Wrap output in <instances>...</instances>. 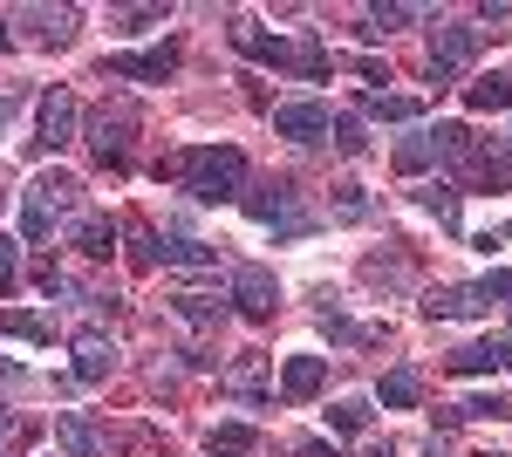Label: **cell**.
Segmentation results:
<instances>
[{
  "label": "cell",
  "instance_id": "1",
  "mask_svg": "<svg viewBox=\"0 0 512 457\" xmlns=\"http://www.w3.org/2000/svg\"><path fill=\"white\" fill-rule=\"evenodd\" d=\"M158 171L185 178V191H192L198 205H226V198L246 191V157H239L233 144H198V151L171 157V164H158Z\"/></svg>",
  "mask_w": 512,
  "mask_h": 457
},
{
  "label": "cell",
  "instance_id": "2",
  "mask_svg": "<svg viewBox=\"0 0 512 457\" xmlns=\"http://www.w3.org/2000/svg\"><path fill=\"white\" fill-rule=\"evenodd\" d=\"M294 198H301V191L287 185V178H267V185L239 191L246 219H253V226H274L280 239H301V232H315V219H308V212H294Z\"/></svg>",
  "mask_w": 512,
  "mask_h": 457
},
{
  "label": "cell",
  "instance_id": "3",
  "mask_svg": "<svg viewBox=\"0 0 512 457\" xmlns=\"http://www.w3.org/2000/svg\"><path fill=\"white\" fill-rule=\"evenodd\" d=\"M76 178H69V171H48V178H35V185H28V219H21V232H28V239H48V232H55V219H69V212H76Z\"/></svg>",
  "mask_w": 512,
  "mask_h": 457
},
{
  "label": "cell",
  "instance_id": "4",
  "mask_svg": "<svg viewBox=\"0 0 512 457\" xmlns=\"http://www.w3.org/2000/svg\"><path fill=\"white\" fill-rule=\"evenodd\" d=\"M76 123H82L76 96H69V89H48L35 103V137H28V151L48 157V151H62V144H76Z\"/></svg>",
  "mask_w": 512,
  "mask_h": 457
},
{
  "label": "cell",
  "instance_id": "5",
  "mask_svg": "<svg viewBox=\"0 0 512 457\" xmlns=\"http://www.w3.org/2000/svg\"><path fill=\"white\" fill-rule=\"evenodd\" d=\"M478 55V28H465V21H444L431 35V82L437 89H451V82L465 76V62Z\"/></svg>",
  "mask_w": 512,
  "mask_h": 457
},
{
  "label": "cell",
  "instance_id": "6",
  "mask_svg": "<svg viewBox=\"0 0 512 457\" xmlns=\"http://www.w3.org/2000/svg\"><path fill=\"white\" fill-rule=\"evenodd\" d=\"M7 28H28L35 48H69L76 28H82V14H76V7H14Z\"/></svg>",
  "mask_w": 512,
  "mask_h": 457
},
{
  "label": "cell",
  "instance_id": "7",
  "mask_svg": "<svg viewBox=\"0 0 512 457\" xmlns=\"http://www.w3.org/2000/svg\"><path fill=\"white\" fill-rule=\"evenodd\" d=\"M280 307V280L267 267H233V314L239 321H274Z\"/></svg>",
  "mask_w": 512,
  "mask_h": 457
},
{
  "label": "cell",
  "instance_id": "8",
  "mask_svg": "<svg viewBox=\"0 0 512 457\" xmlns=\"http://www.w3.org/2000/svg\"><path fill=\"white\" fill-rule=\"evenodd\" d=\"M130 130H137L130 110H96V123H89V151L103 157V164H123V157H130Z\"/></svg>",
  "mask_w": 512,
  "mask_h": 457
},
{
  "label": "cell",
  "instance_id": "9",
  "mask_svg": "<svg viewBox=\"0 0 512 457\" xmlns=\"http://www.w3.org/2000/svg\"><path fill=\"white\" fill-rule=\"evenodd\" d=\"M485 287H431V294H424V321H472V314H485Z\"/></svg>",
  "mask_w": 512,
  "mask_h": 457
},
{
  "label": "cell",
  "instance_id": "10",
  "mask_svg": "<svg viewBox=\"0 0 512 457\" xmlns=\"http://www.w3.org/2000/svg\"><path fill=\"white\" fill-rule=\"evenodd\" d=\"M171 69H178V48L164 41V48H144V55H110L103 76H117V82H164Z\"/></svg>",
  "mask_w": 512,
  "mask_h": 457
},
{
  "label": "cell",
  "instance_id": "11",
  "mask_svg": "<svg viewBox=\"0 0 512 457\" xmlns=\"http://www.w3.org/2000/svg\"><path fill=\"white\" fill-rule=\"evenodd\" d=\"M444 369L451 376H492V369H506L512 376V342H465L444 355Z\"/></svg>",
  "mask_w": 512,
  "mask_h": 457
},
{
  "label": "cell",
  "instance_id": "12",
  "mask_svg": "<svg viewBox=\"0 0 512 457\" xmlns=\"http://www.w3.org/2000/svg\"><path fill=\"white\" fill-rule=\"evenodd\" d=\"M274 137L321 144V137H328V103H280V110H274Z\"/></svg>",
  "mask_w": 512,
  "mask_h": 457
},
{
  "label": "cell",
  "instance_id": "13",
  "mask_svg": "<svg viewBox=\"0 0 512 457\" xmlns=\"http://www.w3.org/2000/svg\"><path fill=\"white\" fill-rule=\"evenodd\" d=\"M55 444L69 457H103L110 451V444H103V423L89 417V410H62V417H55Z\"/></svg>",
  "mask_w": 512,
  "mask_h": 457
},
{
  "label": "cell",
  "instance_id": "14",
  "mask_svg": "<svg viewBox=\"0 0 512 457\" xmlns=\"http://www.w3.org/2000/svg\"><path fill=\"white\" fill-rule=\"evenodd\" d=\"M321 389H328V362H321V355H287L280 396H287V403H315Z\"/></svg>",
  "mask_w": 512,
  "mask_h": 457
},
{
  "label": "cell",
  "instance_id": "15",
  "mask_svg": "<svg viewBox=\"0 0 512 457\" xmlns=\"http://www.w3.org/2000/svg\"><path fill=\"white\" fill-rule=\"evenodd\" d=\"M117 376V342L110 335H76V382H110Z\"/></svg>",
  "mask_w": 512,
  "mask_h": 457
},
{
  "label": "cell",
  "instance_id": "16",
  "mask_svg": "<svg viewBox=\"0 0 512 457\" xmlns=\"http://www.w3.org/2000/svg\"><path fill=\"white\" fill-rule=\"evenodd\" d=\"M478 191H506L512 185V137H492L485 151L472 157V171H465Z\"/></svg>",
  "mask_w": 512,
  "mask_h": 457
},
{
  "label": "cell",
  "instance_id": "17",
  "mask_svg": "<svg viewBox=\"0 0 512 457\" xmlns=\"http://www.w3.org/2000/svg\"><path fill=\"white\" fill-rule=\"evenodd\" d=\"M158 267H178V273H219V246H205V239H158Z\"/></svg>",
  "mask_w": 512,
  "mask_h": 457
},
{
  "label": "cell",
  "instance_id": "18",
  "mask_svg": "<svg viewBox=\"0 0 512 457\" xmlns=\"http://www.w3.org/2000/svg\"><path fill=\"white\" fill-rule=\"evenodd\" d=\"M424 137H431V157L458 164V171H472L478 144H472V130H465V123H437V130H424Z\"/></svg>",
  "mask_w": 512,
  "mask_h": 457
},
{
  "label": "cell",
  "instance_id": "19",
  "mask_svg": "<svg viewBox=\"0 0 512 457\" xmlns=\"http://www.w3.org/2000/svg\"><path fill=\"white\" fill-rule=\"evenodd\" d=\"M233 41L253 55V62H267V69H287V55H294V41H280V35H260L253 21H233Z\"/></svg>",
  "mask_w": 512,
  "mask_h": 457
},
{
  "label": "cell",
  "instance_id": "20",
  "mask_svg": "<svg viewBox=\"0 0 512 457\" xmlns=\"http://www.w3.org/2000/svg\"><path fill=\"white\" fill-rule=\"evenodd\" d=\"M69 239H76L89 260H110V253H117V226H110L103 212H82L76 226H69Z\"/></svg>",
  "mask_w": 512,
  "mask_h": 457
},
{
  "label": "cell",
  "instance_id": "21",
  "mask_svg": "<svg viewBox=\"0 0 512 457\" xmlns=\"http://www.w3.org/2000/svg\"><path fill=\"white\" fill-rule=\"evenodd\" d=\"M226 396L246 403V410H267V389H260V355H239L233 369H226Z\"/></svg>",
  "mask_w": 512,
  "mask_h": 457
},
{
  "label": "cell",
  "instance_id": "22",
  "mask_svg": "<svg viewBox=\"0 0 512 457\" xmlns=\"http://www.w3.org/2000/svg\"><path fill=\"white\" fill-rule=\"evenodd\" d=\"M362 110L383 116V123H417V116H424V96H403V89H369V96H362Z\"/></svg>",
  "mask_w": 512,
  "mask_h": 457
},
{
  "label": "cell",
  "instance_id": "23",
  "mask_svg": "<svg viewBox=\"0 0 512 457\" xmlns=\"http://www.w3.org/2000/svg\"><path fill=\"white\" fill-rule=\"evenodd\" d=\"M287 69H294L301 82H328V69H335V55H328V48H321L315 35H301V41H294V55H287Z\"/></svg>",
  "mask_w": 512,
  "mask_h": 457
},
{
  "label": "cell",
  "instance_id": "24",
  "mask_svg": "<svg viewBox=\"0 0 512 457\" xmlns=\"http://www.w3.org/2000/svg\"><path fill=\"white\" fill-rule=\"evenodd\" d=\"M171 314L192 321V328H219V321H226V301H212V294H192V287H185V294H171Z\"/></svg>",
  "mask_w": 512,
  "mask_h": 457
},
{
  "label": "cell",
  "instance_id": "25",
  "mask_svg": "<svg viewBox=\"0 0 512 457\" xmlns=\"http://www.w3.org/2000/svg\"><path fill=\"white\" fill-rule=\"evenodd\" d=\"M417 14H424V7H396V0H390V7H362V28H355V35H362V41H383L390 28H410Z\"/></svg>",
  "mask_w": 512,
  "mask_h": 457
},
{
  "label": "cell",
  "instance_id": "26",
  "mask_svg": "<svg viewBox=\"0 0 512 457\" xmlns=\"http://www.w3.org/2000/svg\"><path fill=\"white\" fill-rule=\"evenodd\" d=\"M253 444H260L253 423H219V430L205 437V451H212V457H253Z\"/></svg>",
  "mask_w": 512,
  "mask_h": 457
},
{
  "label": "cell",
  "instance_id": "27",
  "mask_svg": "<svg viewBox=\"0 0 512 457\" xmlns=\"http://www.w3.org/2000/svg\"><path fill=\"white\" fill-rule=\"evenodd\" d=\"M315 328L328 335V342H362V328L342 314V301H335V294H315Z\"/></svg>",
  "mask_w": 512,
  "mask_h": 457
},
{
  "label": "cell",
  "instance_id": "28",
  "mask_svg": "<svg viewBox=\"0 0 512 457\" xmlns=\"http://www.w3.org/2000/svg\"><path fill=\"white\" fill-rule=\"evenodd\" d=\"M417 205H424V212H431V219H437L444 232H458V185H444V178H431V185L417 191Z\"/></svg>",
  "mask_w": 512,
  "mask_h": 457
},
{
  "label": "cell",
  "instance_id": "29",
  "mask_svg": "<svg viewBox=\"0 0 512 457\" xmlns=\"http://www.w3.org/2000/svg\"><path fill=\"white\" fill-rule=\"evenodd\" d=\"M465 103H472V110H512V76H478L472 89H465Z\"/></svg>",
  "mask_w": 512,
  "mask_h": 457
},
{
  "label": "cell",
  "instance_id": "30",
  "mask_svg": "<svg viewBox=\"0 0 512 457\" xmlns=\"http://www.w3.org/2000/svg\"><path fill=\"white\" fill-rule=\"evenodd\" d=\"M417 389H424V382H417V369H390V376L376 382V396H383L390 410H410V403H417Z\"/></svg>",
  "mask_w": 512,
  "mask_h": 457
},
{
  "label": "cell",
  "instance_id": "31",
  "mask_svg": "<svg viewBox=\"0 0 512 457\" xmlns=\"http://www.w3.org/2000/svg\"><path fill=\"white\" fill-rule=\"evenodd\" d=\"M0 335H14V342H35V348L55 342V328H48L41 314H0Z\"/></svg>",
  "mask_w": 512,
  "mask_h": 457
},
{
  "label": "cell",
  "instance_id": "32",
  "mask_svg": "<svg viewBox=\"0 0 512 457\" xmlns=\"http://www.w3.org/2000/svg\"><path fill=\"white\" fill-rule=\"evenodd\" d=\"M362 423H369V403H362V396H342V403L328 410V430H335V437H355Z\"/></svg>",
  "mask_w": 512,
  "mask_h": 457
},
{
  "label": "cell",
  "instance_id": "33",
  "mask_svg": "<svg viewBox=\"0 0 512 457\" xmlns=\"http://www.w3.org/2000/svg\"><path fill=\"white\" fill-rule=\"evenodd\" d=\"M164 7L151 0V7H110V28H123V35H144V28H158Z\"/></svg>",
  "mask_w": 512,
  "mask_h": 457
},
{
  "label": "cell",
  "instance_id": "34",
  "mask_svg": "<svg viewBox=\"0 0 512 457\" xmlns=\"http://www.w3.org/2000/svg\"><path fill=\"white\" fill-rule=\"evenodd\" d=\"M335 219H342V226H362V219H369V191L362 185H335Z\"/></svg>",
  "mask_w": 512,
  "mask_h": 457
},
{
  "label": "cell",
  "instance_id": "35",
  "mask_svg": "<svg viewBox=\"0 0 512 457\" xmlns=\"http://www.w3.org/2000/svg\"><path fill=\"white\" fill-rule=\"evenodd\" d=\"M328 130H335V151H342V157H362V151H369V137H362V116H335Z\"/></svg>",
  "mask_w": 512,
  "mask_h": 457
},
{
  "label": "cell",
  "instance_id": "36",
  "mask_svg": "<svg viewBox=\"0 0 512 457\" xmlns=\"http://www.w3.org/2000/svg\"><path fill=\"white\" fill-rule=\"evenodd\" d=\"M424 164H431V137H403V144H396V171H403V178H417Z\"/></svg>",
  "mask_w": 512,
  "mask_h": 457
},
{
  "label": "cell",
  "instance_id": "37",
  "mask_svg": "<svg viewBox=\"0 0 512 457\" xmlns=\"http://www.w3.org/2000/svg\"><path fill=\"white\" fill-rule=\"evenodd\" d=\"M14 280H21V246H14V239H0V294H7Z\"/></svg>",
  "mask_w": 512,
  "mask_h": 457
},
{
  "label": "cell",
  "instance_id": "38",
  "mask_svg": "<svg viewBox=\"0 0 512 457\" xmlns=\"http://www.w3.org/2000/svg\"><path fill=\"white\" fill-rule=\"evenodd\" d=\"M35 287H41V294H69V273L55 267V260H41V267H35Z\"/></svg>",
  "mask_w": 512,
  "mask_h": 457
},
{
  "label": "cell",
  "instance_id": "39",
  "mask_svg": "<svg viewBox=\"0 0 512 457\" xmlns=\"http://www.w3.org/2000/svg\"><path fill=\"white\" fill-rule=\"evenodd\" d=\"M130 260H137L144 273L158 267V232H137V239H130Z\"/></svg>",
  "mask_w": 512,
  "mask_h": 457
},
{
  "label": "cell",
  "instance_id": "40",
  "mask_svg": "<svg viewBox=\"0 0 512 457\" xmlns=\"http://www.w3.org/2000/svg\"><path fill=\"white\" fill-rule=\"evenodd\" d=\"M478 287H485V301H512V273H485Z\"/></svg>",
  "mask_w": 512,
  "mask_h": 457
},
{
  "label": "cell",
  "instance_id": "41",
  "mask_svg": "<svg viewBox=\"0 0 512 457\" xmlns=\"http://www.w3.org/2000/svg\"><path fill=\"white\" fill-rule=\"evenodd\" d=\"M294 457H342V444H328V437H308V444H301Z\"/></svg>",
  "mask_w": 512,
  "mask_h": 457
},
{
  "label": "cell",
  "instance_id": "42",
  "mask_svg": "<svg viewBox=\"0 0 512 457\" xmlns=\"http://www.w3.org/2000/svg\"><path fill=\"white\" fill-rule=\"evenodd\" d=\"M14 110H21V96H0V137H7V123H14Z\"/></svg>",
  "mask_w": 512,
  "mask_h": 457
},
{
  "label": "cell",
  "instance_id": "43",
  "mask_svg": "<svg viewBox=\"0 0 512 457\" xmlns=\"http://www.w3.org/2000/svg\"><path fill=\"white\" fill-rule=\"evenodd\" d=\"M0 382H21V362L14 355H0Z\"/></svg>",
  "mask_w": 512,
  "mask_h": 457
},
{
  "label": "cell",
  "instance_id": "44",
  "mask_svg": "<svg viewBox=\"0 0 512 457\" xmlns=\"http://www.w3.org/2000/svg\"><path fill=\"white\" fill-rule=\"evenodd\" d=\"M7 48H14V35H7V21H0V55H7Z\"/></svg>",
  "mask_w": 512,
  "mask_h": 457
},
{
  "label": "cell",
  "instance_id": "45",
  "mask_svg": "<svg viewBox=\"0 0 512 457\" xmlns=\"http://www.w3.org/2000/svg\"><path fill=\"white\" fill-rule=\"evenodd\" d=\"M369 457H396V451H390V444H376V451H369Z\"/></svg>",
  "mask_w": 512,
  "mask_h": 457
},
{
  "label": "cell",
  "instance_id": "46",
  "mask_svg": "<svg viewBox=\"0 0 512 457\" xmlns=\"http://www.w3.org/2000/svg\"><path fill=\"white\" fill-rule=\"evenodd\" d=\"M485 457H512V451H485Z\"/></svg>",
  "mask_w": 512,
  "mask_h": 457
},
{
  "label": "cell",
  "instance_id": "47",
  "mask_svg": "<svg viewBox=\"0 0 512 457\" xmlns=\"http://www.w3.org/2000/svg\"><path fill=\"white\" fill-rule=\"evenodd\" d=\"M0 457H7V451H0Z\"/></svg>",
  "mask_w": 512,
  "mask_h": 457
}]
</instances>
